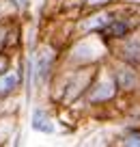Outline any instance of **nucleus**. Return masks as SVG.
Returning a JSON list of instances; mask_svg holds the SVG:
<instances>
[{
	"instance_id": "f257e3e1",
	"label": "nucleus",
	"mask_w": 140,
	"mask_h": 147,
	"mask_svg": "<svg viewBox=\"0 0 140 147\" xmlns=\"http://www.w3.org/2000/svg\"><path fill=\"white\" fill-rule=\"evenodd\" d=\"M30 125H32V130L43 132V134L54 132V123H52V119L45 115L43 110H35V115H32V119H30Z\"/></svg>"
},
{
	"instance_id": "f03ea898",
	"label": "nucleus",
	"mask_w": 140,
	"mask_h": 147,
	"mask_svg": "<svg viewBox=\"0 0 140 147\" xmlns=\"http://www.w3.org/2000/svg\"><path fill=\"white\" fill-rule=\"evenodd\" d=\"M50 59H52V52L50 50H41L37 54V61H35V71H37V78L43 80L48 76V67H50Z\"/></svg>"
},
{
	"instance_id": "7ed1b4c3",
	"label": "nucleus",
	"mask_w": 140,
	"mask_h": 147,
	"mask_svg": "<svg viewBox=\"0 0 140 147\" xmlns=\"http://www.w3.org/2000/svg\"><path fill=\"white\" fill-rule=\"evenodd\" d=\"M117 80H119V84H121V87H125V89L136 87V82H138L136 71H131L129 67H119V69H117Z\"/></svg>"
},
{
	"instance_id": "20e7f679",
	"label": "nucleus",
	"mask_w": 140,
	"mask_h": 147,
	"mask_svg": "<svg viewBox=\"0 0 140 147\" xmlns=\"http://www.w3.org/2000/svg\"><path fill=\"white\" fill-rule=\"evenodd\" d=\"M110 22H112V15H110V13H99V15H95V18L86 20V22L82 24V30H93V28H106Z\"/></svg>"
},
{
	"instance_id": "39448f33",
	"label": "nucleus",
	"mask_w": 140,
	"mask_h": 147,
	"mask_svg": "<svg viewBox=\"0 0 140 147\" xmlns=\"http://www.w3.org/2000/svg\"><path fill=\"white\" fill-rule=\"evenodd\" d=\"M112 95H114V84L112 82H104V84H99V87L93 91L90 100L93 102H101V100H110Z\"/></svg>"
},
{
	"instance_id": "423d86ee",
	"label": "nucleus",
	"mask_w": 140,
	"mask_h": 147,
	"mask_svg": "<svg viewBox=\"0 0 140 147\" xmlns=\"http://www.w3.org/2000/svg\"><path fill=\"white\" fill-rule=\"evenodd\" d=\"M17 74H7V76H2L0 78V93H9L13 91L15 87H17Z\"/></svg>"
},
{
	"instance_id": "0eeeda50",
	"label": "nucleus",
	"mask_w": 140,
	"mask_h": 147,
	"mask_svg": "<svg viewBox=\"0 0 140 147\" xmlns=\"http://www.w3.org/2000/svg\"><path fill=\"white\" fill-rule=\"evenodd\" d=\"M127 26H129L127 22H110L108 26L104 28V30H108V35H110V37H121L123 32L127 30Z\"/></svg>"
},
{
	"instance_id": "6e6552de",
	"label": "nucleus",
	"mask_w": 140,
	"mask_h": 147,
	"mask_svg": "<svg viewBox=\"0 0 140 147\" xmlns=\"http://www.w3.org/2000/svg\"><path fill=\"white\" fill-rule=\"evenodd\" d=\"M123 147H140V134H127L123 138Z\"/></svg>"
},
{
	"instance_id": "1a4fd4ad",
	"label": "nucleus",
	"mask_w": 140,
	"mask_h": 147,
	"mask_svg": "<svg viewBox=\"0 0 140 147\" xmlns=\"http://www.w3.org/2000/svg\"><path fill=\"white\" fill-rule=\"evenodd\" d=\"M129 59L131 61H136V59H140V43H129Z\"/></svg>"
},
{
	"instance_id": "9d476101",
	"label": "nucleus",
	"mask_w": 140,
	"mask_h": 147,
	"mask_svg": "<svg viewBox=\"0 0 140 147\" xmlns=\"http://www.w3.org/2000/svg\"><path fill=\"white\" fill-rule=\"evenodd\" d=\"M110 0H86V5H106Z\"/></svg>"
}]
</instances>
